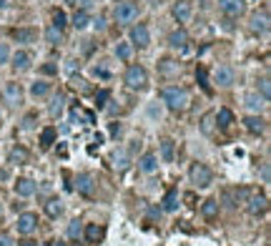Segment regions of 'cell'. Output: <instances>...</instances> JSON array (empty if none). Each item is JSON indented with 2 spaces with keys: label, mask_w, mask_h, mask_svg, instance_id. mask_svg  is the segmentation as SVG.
I'll return each instance as SVG.
<instances>
[{
  "label": "cell",
  "mask_w": 271,
  "mask_h": 246,
  "mask_svg": "<svg viewBox=\"0 0 271 246\" xmlns=\"http://www.w3.org/2000/svg\"><path fill=\"white\" fill-rule=\"evenodd\" d=\"M161 98H163L166 106L173 110V113H181V110L189 108V91H186V88H181V85H169V88H163V91H161Z\"/></svg>",
  "instance_id": "obj_1"
},
{
  "label": "cell",
  "mask_w": 271,
  "mask_h": 246,
  "mask_svg": "<svg viewBox=\"0 0 271 246\" xmlns=\"http://www.w3.org/2000/svg\"><path fill=\"white\" fill-rule=\"evenodd\" d=\"M126 85L131 91H143L146 85H148V73H146L143 65H128L126 71Z\"/></svg>",
  "instance_id": "obj_2"
},
{
  "label": "cell",
  "mask_w": 271,
  "mask_h": 246,
  "mask_svg": "<svg viewBox=\"0 0 271 246\" xmlns=\"http://www.w3.org/2000/svg\"><path fill=\"white\" fill-rule=\"evenodd\" d=\"M189 176H191V184L198 186V189L211 186V181H214V173H211V168H208L206 164H194L191 171H189Z\"/></svg>",
  "instance_id": "obj_3"
},
{
  "label": "cell",
  "mask_w": 271,
  "mask_h": 246,
  "mask_svg": "<svg viewBox=\"0 0 271 246\" xmlns=\"http://www.w3.org/2000/svg\"><path fill=\"white\" fill-rule=\"evenodd\" d=\"M136 15H138V8H136V3H131V0H123V3H118V5H116V10H113L116 23H121V26L133 23Z\"/></svg>",
  "instance_id": "obj_4"
},
{
  "label": "cell",
  "mask_w": 271,
  "mask_h": 246,
  "mask_svg": "<svg viewBox=\"0 0 271 246\" xmlns=\"http://www.w3.org/2000/svg\"><path fill=\"white\" fill-rule=\"evenodd\" d=\"M219 8L228 18H239L246 10V0H219Z\"/></svg>",
  "instance_id": "obj_5"
},
{
  "label": "cell",
  "mask_w": 271,
  "mask_h": 246,
  "mask_svg": "<svg viewBox=\"0 0 271 246\" xmlns=\"http://www.w3.org/2000/svg\"><path fill=\"white\" fill-rule=\"evenodd\" d=\"M15 226H18V234L28 236V234H33V231L38 229V216H35V214H20Z\"/></svg>",
  "instance_id": "obj_6"
},
{
  "label": "cell",
  "mask_w": 271,
  "mask_h": 246,
  "mask_svg": "<svg viewBox=\"0 0 271 246\" xmlns=\"http://www.w3.org/2000/svg\"><path fill=\"white\" fill-rule=\"evenodd\" d=\"M131 43H133V46H138V48H146L151 43V33H148V28H146L143 23H138V26L131 28Z\"/></svg>",
  "instance_id": "obj_7"
},
{
  "label": "cell",
  "mask_w": 271,
  "mask_h": 246,
  "mask_svg": "<svg viewBox=\"0 0 271 246\" xmlns=\"http://www.w3.org/2000/svg\"><path fill=\"white\" fill-rule=\"evenodd\" d=\"M248 214L251 216H261V214H266V209H269V201H266V196L264 193H256V196H251L248 198Z\"/></svg>",
  "instance_id": "obj_8"
},
{
  "label": "cell",
  "mask_w": 271,
  "mask_h": 246,
  "mask_svg": "<svg viewBox=\"0 0 271 246\" xmlns=\"http://www.w3.org/2000/svg\"><path fill=\"white\" fill-rule=\"evenodd\" d=\"M3 98H5V103L8 106H20V101H23V91H20V85L18 83H8L5 85V91H3Z\"/></svg>",
  "instance_id": "obj_9"
},
{
  "label": "cell",
  "mask_w": 271,
  "mask_h": 246,
  "mask_svg": "<svg viewBox=\"0 0 271 246\" xmlns=\"http://www.w3.org/2000/svg\"><path fill=\"white\" fill-rule=\"evenodd\" d=\"M75 189H78V193L88 196V198L96 193V184H93V178H91L88 173H80V176L75 178Z\"/></svg>",
  "instance_id": "obj_10"
},
{
  "label": "cell",
  "mask_w": 271,
  "mask_h": 246,
  "mask_svg": "<svg viewBox=\"0 0 271 246\" xmlns=\"http://www.w3.org/2000/svg\"><path fill=\"white\" fill-rule=\"evenodd\" d=\"M169 46H171L173 51H186V46H189V33H186L183 28L173 30V33L169 35Z\"/></svg>",
  "instance_id": "obj_11"
},
{
  "label": "cell",
  "mask_w": 271,
  "mask_h": 246,
  "mask_svg": "<svg viewBox=\"0 0 271 246\" xmlns=\"http://www.w3.org/2000/svg\"><path fill=\"white\" fill-rule=\"evenodd\" d=\"M35 181H30V178H18L15 181V196H20V198H30L33 193H35Z\"/></svg>",
  "instance_id": "obj_12"
},
{
  "label": "cell",
  "mask_w": 271,
  "mask_h": 246,
  "mask_svg": "<svg viewBox=\"0 0 271 246\" xmlns=\"http://www.w3.org/2000/svg\"><path fill=\"white\" fill-rule=\"evenodd\" d=\"M171 13H173V18L178 20V23H186V20L191 18V3L189 0H178V3H173Z\"/></svg>",
  "instance_id": "obj_13"
},
{
  "label": "cell",
  "mask_w": 271,
  "mask_h": 246,
  "mask_svg": "<svg viewBox=\"0 0 271 246\" xmlns=\"http://www.w3.org/2000/svg\"><path fill=\"white\" fill-rule=\"evenodd\" d=\"M214 81L219 83V85H231L234 83V68H231V65H219V68H216V73H214Z\"/></svg>",
  "instance_id": "obj_14"
},
{
  "label": "cell",
  "mask_w": 271,
  "mask_h": 246,
  "mask_svg": "<svg viewBox=\"0 0 271 246\" xmlns=\"http://www.w3.org/2000/svg\"><path fill=\"white\" fill-rule=\"evenodd\" d=\"M138 168L143 171V173H153L156 168H158V156L156 153H143L141 159H138Z\"/></svg>",
  "instance_id": "obj_15"
},
{
  "label": "cell",
  "mask_w": 271,
  "mask_h": 246,
  "mask_svg": "<svg viewBox=\"0 0 271 246\" xmlns=\"http://www.w3.org/2000/svg\"><path fill=\"white\" fill-rule=\"evenodd\" d=\"M161 209H163L166 214H173V211L178 209V191H176V189L166 191V196H163V201H161Z\"/></svg>",
  "instance_id": "obj_16"
},
{
  "label": "cell",
  "mask_w": 271,
  "mask_h": 246,
  "mask_svg": "<svg viewBox=\"0 0 271 246\" xmlns=\"http://www.w3.org/2000/svg\"><path fill=\"white\" fill-rule=\"evenodd\" d=\"M158 71H161V76L171 78V76H178L181 65H178L176 60H171V58H166V60H161V63H158Z\"/></svg>",
  "instance_id": "obj_17"
},
{
  "label": "cell",
  "mask_w": 271,
  "mask_h": 246,
  "mask_svg": "<svg viewBox=\"0 0 271 246\" xmlns=\"http://www.w3.org/2000/svg\"><path fill=\"white\" fill-rule=\"evenodd\" d=\"M201 216H203V219H208V221L216 219V216H219V201H216V198L203 201V204H201Z\"/></svg>",
  "instance_id": "obj_18"
},
{
  "label": "cell",
  "mask_w": 271,
  "mask_h": 246,
  "mask_svg": "<svg viewBox=\"0 0 271 246\" xmlns=\"http://www.w3.org/2000/svg\"><path fill=\"white\" fill-rule=\"evenodd\" d=\"M63 108H66V96H63V93H55L53 101H50V106H48V113H50L53 118H58L60 113H63Z\"/></svg>",
  "instance_id": "obj_19"
},
{
  "label": "cell",
  "mask_w": 271,
  "mask_h": 246,
  "mask_svg": "<svg viewBox=\"0 0 271 246\" xmlns=\"http://www.w3.org/2000/svg\"><path fill=\"white\" fill-rule=\"evenodd\" d=\"M251 30L254 33H266L269 30V13H256L251 18Z\"/></svg>",
  "instance_id": "obj_20"
},
{
  "label": "cell",
  "mask_w": 271,
  "mask_h": 246,
  "mask_svg": "<svg viewBox=\"0 0 271 246\" xmlns=\"http://www.w3.org/2000/svg\"><path fill=\"white\" fill-rule=\"evenodd\" d=\"M244 123H246V131H248V133H264V131H266V121H264L261 116H248Z\"/></svg>",
  "instance_id": "obj_21"
},
{
  "label": "cell",
  "mask_w": 271,
  "mask_h": 246,
  "mask_svg": "<svg viewBox=\"0 0 271 246\" xmlns=\"http://www.w3.org/2000/svg\"><path fill=\"white\" fill-rule=\"evenodd\" d=\"M246 108L254 110V113H261V110L266 108V101H264L259 93H248V96H246Z\"/></svg>",
  "instance_id": "obj_22"
},
{
  "label": "cell",
  "mask_w": 271,
  "mask_h": 246,
  "mask_svg": "<svg viewBox=\"0 0 271 246\" xmlns=\"http://www.w3.org/2000/svg\"><path fill=\"white\" fill-rule=\"evenodd\" d=\"M13 68H15V71H28V68H30V55H28L25 51H18V53L13 55Z\"/></svg>",
  "instance_id": "obj_23"
},
{
  "label": "cell",
  "mask_w": 271,
  "mask_h": 246,
  "mask_svg": "<svg viewBox=\"0 0 271 246\" xmlns=\"http://www.w3.org/2000/svg\"><path fill=\"white\" fill-rule=\"evenodd\" d=\"M173 156H176V143H173L171 138L161 141V159H163L166 164H171V161H173Z\"/></svg>",
  "instance_id": "obj_24"
},
{
  "label": "cell",
  "mask_w": 271,
  "mask_h": 246,
  "mask_svg": "<svg viewBox=\"0 0 271 246\" xmlns=\"http://www.w3.org/2000/svg\"><path fill=\"white\" fill-rule=\"evenodd\" d=\"M214 118H216L219 128H228V126L234 123V110H228V108H219V113H216Z\"/></svg>",
  "instance_id": "obj_25"
},
{
  "label": "cell",
  "mask_w": 271,
  "mask_h": 246,
  "mask_svg": "<svg viewBox=\"0 0 271 246\" xmlns=\"http://www.w3.org/2000/svg\"><path fill=\"white\" fill-rule=\"evenodd\" d=\"M103 239V229L98 226V223H88L86 226V241L88 244H98Z\"/></svg>",
  "instance_id": "obj_26"
},
{
  "label": "cell",
  "mask_w": 271,
  "mask_h": 246,
  "mask_svg": "<svg viewBox=\"0 0 271 246\" xmlns=\"http://www.w3.org/2000/svg\"><path fill=\"white\" fill-rule=\"evenodd\" d=\"M88 23H91L88 10H75V15H73V28H75V30H83Z\"/></svg>",
  "instance_id": "obj_27"
},
{
  "label": "cell",
  "mask_w": 271,
  "mask_h": 246,
  "mask_svg": "<svg viewBox=\"0 0 271 246\" xmlns=\"http://www.w3.org/2000/svg\"><path fill=\"white\" fill-rule=\"evenodd\" d=\"M55 136H58V131H55L53 126H46L43 131H40V143H43V146L48 148V146H53V143H55Z\"/></svg>",
  "instance_id": "obj_28"
},
{
  "label": "cell",
  "mask_w": 271,
  "mask_h": 246,
  "mask_svg": "<svg viewBox=\"0 0 271 246\" xmlns=\"http://www.w3.org/2000/svg\"><path fill=\"white\" fill-rule=\"evenodd\" d=\"M113 164H116V168H128V164H131V159H128V151H123V148H118L116 153H113Z\"/></svg>",
  "instance_id": "obj_29"
},
{
  "label": "cell",
  "mask_w": 271,
  "mask_h": 246,
  "mask_svg": "<svg viewBox=\"0 0 271 246\" xmlns=\"http://www.w3.org/2000/svg\"><path fill=\"white\" fill-rule=\"evenodd\" d=\"M8 159H10V164H25L28 161V151L25 148H20V146H15L13 151H10V156H8Z\"/></svg>",
  "instance_id": "obj_30"
},
{
  "label": "cell",
  "mask_w": 271,
  "mask_h": 246,
  "mask_svg": "<svg viewBox=\"0 0 271 246\" xmlns=\"http://www.w3.org/2000/svg\"><path fill=\"white\" fill-rule=\"evenodd\" d=\"M46 214H48L50 219H58L60 214H63V204H60L58 198H50L48 204H46Z\"/></svg>",
  "instance_id": "obj_31"
},
{
  "label": "cell",
  "mask_w": 271,
  "mask_h": 246,
  "mask_svg": "<svg viewBox=\"0 0 271 246\" xmlns=\"http://www.w3.org/2000/svg\"><path fill=\"white\" fill-rule=\"evenodd\" d=\"M48 91H50V83H46V81H35V83L30 85V93H33L35 98H43Z\"/></svg>",
  "instance_id": "obj_32"
},
{
  "label": "cell",
  "mask_w": 271,
  "mask_h": 246,
  "mask_svg": "<svg viewBox=\"0 0 271 246\" xmlns=\"http://www.w3.org/2000/svg\"><path fill=\"white\" fill-rule=\"evenodd\" d=\"M13 38L20 40V43H30V40L35 38V30H30V28H18V30H13Z\"/></svg>",
  "instance_id": "obj_33"
},
{
  "label": "cell",
  "mask_w": 271,
  "mask_h": 246,
  "mask_svg": "<svg viewBox=\"0 0 271 246\" xmlns=\"http://www.w3.org/2000/svg\"><path fill=\"white\" fill-rule=\"evenodd\" d=\"M116 55H118L121 60H131V55H133L131 43H118V46H116Z\"/></svg>",
  "instance_id": "obj_34"
},
{
  "label": "cell",
  "mask_w": 271,
  "mask_h": 246,
  "mask_svg": "<svg viewBox=\"0 0 271 246\" xmlns=\"http://www.w3.org/2000/svg\"><path fill=\"white\" fill-rule=\"evenodd\" d=\"M60 38H63V30H60V28L50 26V28L46 30V40L50 43V46H55V43H60Z\"/></svg>",
  "instance_id": "obj_35"
},
{
  "label": "cell",
  "mask_w": 271,
  "mask_h": 246,
  "mask_svg": "<svg viewBox=\"0 0 271 246\" xmlns=\"http://www.w3.org/2000/svg\"><path fill=\"white\" fill-rule=\"evenodd\" d=\"M196 81L201 83V88H203L206 93H211V83H208V76H206V68H203V65L196 71Z\"/></svg>",
  "instance_id": "obj_36"
},
{
  "label": "cell",
  "mask_w": 271,
  "mask_h": 246,
  "mask_svg": "<svg viewBox=\"0 0 271 246\" xmlns=\"http://www.w3.org/2000/svg\"><path fill=\"white\" fill-rule=\"evenodd\" d=\"M108 98H111V93L106 91V88H103V91H98V93H96V108H98V110H100V108H106Z\"/></svg>",
  "instance_id": "obj_37"
},
{
  "label": "cell",
  "mask_w": 271,
  "mask_h": 246,
  "mask_svg": "<svg viewBox=\"0 0 271 246\" xmlns=\"http://www.w3.org/2000/svg\"><path fill=\"white\" fill-rule=\"evenodd\" d=\"M259 88H261V98L269 101V96H271V81H269V78H261V81H259Z\"/></svg>",
  "instance_id": "obj_38"
},
{
  "label": "cell",
  "mask_w": 271,
  "mask_h": 246,
  "mask_svg": "<svg viewBox=\"0 0 271 246\" xmlns=\"http://www.w3.org/2000/svg\"><path fill=\"white\" fill-rule=\"evenodd\" d=\"M53 26L60 28V30L66 28V13H63V10H55V13H53Z\"/></svg>",
  "instance_id": "obj_39"
},
{
  "label": "cell",
  "mask_w": 271,
  "mask_h": 246,
  "mask_svg": "<svg viewBox=\"0 0 271 246\" xmlns=\"http://www.w3.org/2000/svg\"><path fill=\"white\" fill-rule=\"evenodd\" d=\"M78 71H80V63H78L75 58H68V60H66V73H68V76H75Z\"/></svg>",
  "instance_id": "obj_40"
},
{
  "label": "cell",
  "mask_w": 271,
  "mask_h": 246,
  "mask_svg": "<svg viewBox=\"0 0 271 246\" xmlns=\"http://www.w3.org/2000/svg\"><path fill=\"white\" fill-rule=\"evenodd\" d=\"M68 236H71V239H78V236H80V221H71V226H68Z\"/></svg>",
  "instance_id": "obj_41"
},
{
  "label": "cell",
  "mask_w": 271,
  "mask_h": 246,
  "mask_svg": "<svg viewBox=\"0 0 271 246\" xmlns=\"http://www.w3.org/2000/svg\"><path fill=\"white\" fill-rule=\"evenodd\" d=\"M201 128H203V133H211V131H214V116H203Z\"/></svg>",
  "instance_id": "obj_42"
},
{
  "label": "cell",
  "mask_w": 271,
  "mask_h": 246,
  "mask_svg": "<svg viewBox=\"0 0 271 246\" xmlns=\"http://www.w3.org/2000/svg\"><path fill=\"white\" fill-rule=\"evenodd\" d=\"M40 73H46V76H55V73H58V65H55V63H46V65H40Z\"/></svg>",
  "instance_id": "obj_43"
},
{
  "label": "cell",
  "mask_w": 271,
  "mask_h": 246,
  "mask_svg": "<svg viewBox=\"0 0 271 246\" xmlns=\"http://www.w3.org/2000/svg\"><path fill=\"white\" fill-rule=\"evenodd\" d=\"M93 73H96V76H100V78H108V76H111V71L106 68V65H96Z\"/></svg>",
  "instance_id": "obj_44"
},
{
  "label": "cell",
  "mask_w": 271,
  "mask_h": 246,
  "mask_svg": "<svg viewBox=\"0 0 271 246\" xmlns=\"http://www.w3.org/2000/svg\"><path fill=\"white\" fill-rule=\"evenodd\" d=\"M10 58V51H8V46L5 43H0V63H5Z\"/></svg>",
  "instance_id": "obj_45"
},
{
  "label": "cell",
  "mask_w": 271,
  "mask_h": 246,
  "mask_svg": "<svg viewBox=\"0 0 271 246\" xmlns=\"http://www.w3.org/2000/svg\"><path fill=\"white\" fill-rule=\"evenodd\" d=\"M0 246H15V244H13V239L8 234H0Z\"/></svg>",
  "instance_id": "obj_46"
},
{
  "label": "cell",
  "mask_w": 271,
  "mask_h": 246,
  "mask_svg": "<svg viewBox=\"0 0 271 246\" xmlns=\"http://www.w3.org/2000/svg\"><path fill=\"white\" fill-rule=\"evenodd\" d=\"M73 88H75V91H86V81H73Z\"/></svg>",
  "instance_id": "obj_47"
},
{
  "label": "cell",
  "mask_w": 271,
  "mask_h": 246,
  "mask_svg": "<svg viewBox=\"0 0 271 246\" xmlns=\"http://www.w3.org/2000/svg\"><path fill=\"white\" fill-rule=\"evenodd\" d=\"M148 116H151V118H156V116H161V108H156V106H151V108H148Z\"/></svg>",
  "instance_id": "obj_48"
},
{
  "label": "cell",
  "mask_w": 271,
  "mask_h": 246,
  "mask_svg": "<svg viewBox=\"0 0 271 246\" xmlns=\"http://www.w3.org/2000/svg\"><path fill=\"white\" fill-rule=\"evenodd\" d=\"M33 123H35V118H33V116H28V118H25V123H23V128H33Z\"/></svg>",
  "instance_id": "obj_49"
},
{
  "label": "cell",
  "mask_w": 271,
  "mask_h": 246,
  "mask_svg": "<svg viewBox=\"0 0 271 246\" xmlns=\"http://www.w3.org/2000/svg\"><path fill=\"white\" fill-rule=\"evenodd\" d=\"M13 5V0H0V8H10Z\"/></svg>",
  "instance_id": "obj_50"
},
{
  "label": "cell",
  "mask_w": 271,
  "mask_h": 246,
  "mask_svg": "<svg viewBox=\"0 0 271 246\" xmlns=\"http://www.w3.org/2000/svg\"><path fill=\"white\" fill-rule=\"evenodd\" d=\"M55 246H66V244H55Z\"/></svg>",
  "instance_id": "obj_51"
},
{
  "label": "cell",
  "mask_w": 271,
  "mask_h": 246,
  "mask_svg": "<svg viewBox=\"0 0 271 246\" xmlns=\"http://www.w3.org/2000/svg\"><path fill=\"white\" fill-rule=\"evenodd\" d=\"M68 3H75V0H68Z\"/></svg>",
  "instance_id": "obj_52"
},
{
  "label": "cell",
  "mask_w": 271,
  "mask_h": 246,
  "mask_svg": "<svg viewBox=\"0 0 271 246\" xmlns=\"http://www.w3.org/2000/svg\"><path fill=\"white\" fill-rule=\"evenodd\" d=\"M118 3H123V0H118Z\"/></svg>",
  "instance_id": "obj_53"
}]
</instances>
